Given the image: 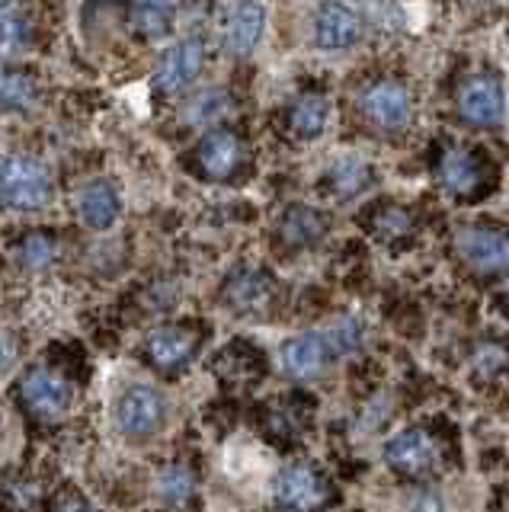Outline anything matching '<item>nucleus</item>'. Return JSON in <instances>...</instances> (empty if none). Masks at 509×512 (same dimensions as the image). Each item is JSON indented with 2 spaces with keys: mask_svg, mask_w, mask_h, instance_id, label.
Here are the masks:
<instances>
[{
  "mask_svg": "<svg viewBox=\"0 0 509 512\" xmlns=\"http://www.w3.org/2000/svg\"><path fill=\"white\" fill-rule=\"evenodd\" d=\"M439 176H442V186L455 192V196H471V192L481 186V164H477L471 151L449 148L442 154Z\"/></svg>",
  "mask_w": 509,
  "mask_h": 512,
  "instance_id": "6ab92c4d",
  "label": "nucleus"
},
{
  "mask_svg": "<svg viewBox=\"0 0 509 512\" xmlns=\"http://www.w3.org/2000/svg\"><path fill=\"white\" fill-rule=\"evenodd\" d=\"M113 420L122 436L148 439L154 432H161L167 420V400L161 391H154L151 384H132V388H125L119 394Z\"/></svg>",
  "mask_w": 509,
  "mask_h": 512,
  "instance_id": "f03ea898",
  "label": "nucleus"
},
{
  "mask_svg": "<svg viewBox=\"0 0 509 512\" xmlns=\"http://www.w3.org/2000/svg\"><path fill=\"white\" fill-rule=\"evenodd\" d=\"M23 407L42 423H58L74 404V388L68 378H61L49 368H29L20 378Z\"/></svg>",
  "mask_w": 509,
  "mask_h": 512,
  "instance_id": "7ed1b4c3",
  "label": "nucleus"
},
{
  "mask_svg": "<svg viewBox=\"0 0 509 512\" xmlns=\"http://www.w3.org/2000/svg\"><path fill=\"white\" fill-rule=\"evenodd\" d=\"M129 20L138 36L164 39L177 23V0H129Z\"/></svg>",
  "mask_w": 509,
  "mask_h": 512,
  "instance_id": "f3484780",
  "label": "nucleus"
},
{
  "mask_svg": "<svg viewBox=\"0 0 509 512\" xmlns=\"http://www.w3.org/2000/svg\"><path fill=\"white\" fill-rule=\"evenodd\" d=\"M410 228H413V221H410V215L404 212V208H385V212H381L378 221H375V231H378L381 240L404 237Z\"/></svg>",
  "mask_w": 509,
  "mask_h": 512,
  "instance_id": "a878e982",
  "label": "nucleus"
},
{
  "mask_svg": "<svg viewBox=\"0 0 509 512\" xmlns=\"http://www.w3.org/2000/svg\"><path fill=\"white\" fill-rule=\"evenodd\" d=\"M359 109L365 112V119L378 128H404L410 119V96L401 84L394 80H378V84L365 87L359 96Z\"/></svg>",
  "mask_w": 509,
  "mask_h": 512,
  "instance_id": "9d476101",
  "label": "nucleus"
},
{
  "mask_svg": "<svg viewBox=\"0 0 509 512\" xmlns=\"http://www.w3.org/2000/svg\"><path fill=\"white\" fill-rule=\"evenodd\" d=\"M327 234V218L311 205H292L279 218V237L289 247H311Z\"/></svg>",
  "mask_w": 509,
  "mask_h": 512,
  "instance_id": "a211bd4d",
  "label": "nucleus"
},
{
  "mask_svg": "<svg viewBox=\"0 0 509 512\" xmlns=\"http://www.w3.org/2000/svg\"><path fill=\"white\" fill-rule=\"evenodd\" d=\"M202 64H205V45L202 39H183L170 48V52L161 58L154 71V84L164 96H180L189 87L196 84L199 74H202Z\"/></svg>",
  "mask_w": 509,
  "mask_h": 512,
  "instance_id": "0eeeda50",
  "label": "nucleus"
},
{
  "mask_svg": "<svg viewBox=\"0 0 509 512\" xmlns=\"http://www.w3.org/2000/svg\"><path fill=\"white\" fill-rule=\"evenodd\" d=\"M77 212H81V221L90 231H109L122 212V199H119L116 186L109 180L87 183L81 189V196H77Z\"/></svg>",
  "mask_w": 509,
  "mask_h": 512,
  "instance_id": "dca6fc26",
  "label": "nucleus"
},
{
  "mask_svg": "<svg viewBox=\"0 0 509 512\" xmlns=\"http://www.w3.org/2000/svg\"><path fill=\"white\" fill-rule=\"evenodd\" d=\"M263 26H266V4L263 0H237L231 16H228V48L231 55L244 58L263 39Z\"/></svg>",
  "mask_w": 509,
  "mask_h": 512,
  "instance_id": "4468645a",
  "label": "nucleus"
},
{
  "mask_svg": "<svg viewBox=\"0 0 509 512\" xmlns=\"http://www.w3.org/2000/svg\"><path fill=\"white\" fill-rule=\"evenodd\" d=\"M36 100V80L26 71H0V109H26Z\"/></svg>",
  "mask_w": 509,
  "mask_h": 512,
  "instance_id": "5701e85b",
  "label": "nucleus"
},
{
  "mask_svg": "<svg viewBox=\"0 0 509 512\" xmlns=\"http://www.w3.org/2000/svg\"><path fill=\"white\" fill-rule=\"evenodd\" d=\"M327 119H330V103L324 100V96L308 93L292 106L289 128L298 138H317L327 128Z\"/></svg>",
  "mask_w": 509,
  "mask_h": 512,
  "instance_id": "aec40b11",
  "label": "nucleus"
},
{
  "mask_svg": "<svg viewBox=\"0 0 509 512\" xmlns=\"http://www.w3.org/2000/svg\"><path fill=\"white\" fill-rule=\"evenodd\" d=\"M17 256H20V263L26 269H45V266H52V260H55V240L49 234L36 231V234H29V237L20 240Z\"/></svg>",
  "mask_w": 509,
  "mask_h": 512,
  "instance_id": "b1692460",
  "label": "nucleus"
},
{
  "mask_svg": "<svg viewBox=\"0 0 509 512\" xmlns=\"http://www.w3.org/2000/svg\"><path fill=\"white\" fill-rule=\"evenodd\" d=\"M369 180H372V170L359 157H343V160H337V164L327 170V183H330V189L337 192L340 199L359 196V192L369 186Z\"/></svg>",
  "mask_w": 509,
  "mask_h": 512,
  "instance_id": "412c9836",
  "label": "nucleus"
},
{
  "mask_svg": "<svg viewBox=\"0 0 509 512\" xmlns=\"http://www.w3.org/2000/svg\"><path fill=\"white\" fill-rule=\"evenodd\" d=\"M58 512H97L90 503H84V500H71V503H65Z\"/></svg>",
  "mask_w": 509,
  "mask_h": 512,
  "instance_id": "7c9ffc66",
  "label": "nucleus"
},
{
  "mask_svg": "<svg viewBox=\"0 0 509 512\" xmlns=\"http://www.w3.org/2000/svg\"><path fill=\"white\" fill-rule=\"evenodd\" d=\"M23 45V23L0 16V61H7Z\"/></svg>",
  "mask_w": 509,
  "mask_h": 512,
  "instance_id": "c85d7f7f",
  "label": "nucleus"
},
{
  "mask_svg": "<svg viewBox=\"0 0 509 512\" xmlns=\"http://www.w3.org/2000/svg\"><path fill=\"white\" fill-rule=\"evenodd\" d=\"M385 461L404 477H426L439 468L442 452L433 432L426 429H404L385 445Z\"/></svg>",
  "mask_w": 509,
  "mask_h": 512,
  "instance_id": "423d86ee",
  "label": "nucleus"
},
{
  "mask_svg": "<svg viewBox=\"0 0 509 512\" xmlns=\"http://www.w3.org/2000/svg\"><path fill=\"white\" fill-rule=\"evenodd\" d=\"M330 484L327 477L308 461L285 464L276 477V506L282 512H314L327 503Z\"/></svg>",
  "mask_w": 509,
  "mask_h": 512,
  "instance_id": "20e7f679",
  "label": "nucleus"
},
{
  "mask_svg": "<svg viewBox=\"0 0 509 512\" xmlns=\"http://www.w3.org/2000/svg\"><path fill=\"white\" fill-rule=\"evenodd\" d=\"M7 4H13V0H0V7H7Z\"/></svg>",
  "mask_w": 509,
  "mask_h": 512,
  "instance_id": "473e14b6",
  "label": "nucleus"
},
{
  "mask_svg": "<svg viewBox=\"0 0 509 512\" xmlns=\"http://www.w3.org/2000/svg\"><path fill=\"white\" fill-rule=\"evenodd\" d=\"M327 340H330L333 356H337V352H353L362 340V330L356 320H340V324L327 333Z\"/></svg>",
  "mask_w": 509,
  "mask_h": 512,
  "instance_id": "bb28decb",
  "label": "nucleus"
},
{
  "mask_svg": "<svg viewBox=\"0 0 509 512\" xmlns=\"http://www.w3.org/2000/svg\"><path fill=\"white\" fill-rule=\"evenodd\" d=\"M228 112V96L218 93V90H209L202 93L199 100L193 103V112H189V122L193 125H209V122H218L221 116Z\"/></svg>",
  "mask_w": 509,
  "mask_h": 512,
  "instance_id": "393cba45",
  "label": "nucleus"
},
{
  "mask_svg": "<svg viewBox=\"0 0 509 512\" xmlns=\"http://www.w3.org/2000/svg\"><path fill=\"white\" fill-rule=\"evenodd\" d=\"M196 346H199V336L189 327H157L145 340V352H148L151 365L161 368L167 375L183 372V368L193 362Z\"/></svg>",
  "mask_w": 509,
  "mask_h": 512,
  "instance_id": "1a4fd4ad",
  "label": "nucleus"
},
{
  "mask_svg": "<svg viewBox=\"0 0 509 512\" xmlns=\"http://www.w3.org/2000/svg\"><path fill=\"white\" fill-rule=\"evenodd\" d=\"M362 36V23L353 7L340 4V0H327L317 7L314 16V42L327 48V52H340V48L356 45Z\"/></svg>",
  "mask_w": 509,
  "mask_h": 512,
  "instance_id": "9b49d317",
  "label": "nucleus"
},
{
  "mask_svg": "<svg viewBox=\"0 0 509 512\" xmlns=\"http://www.w3.org/2000/svg\"><path fill=\"white\" fill-rule=\"evenodd\" d=\"M279 356H282V368L292 378H314L327 368L333 349H330L327 333L308 330V333L292 336V340H285Z\"/></svg>",
  "mask_w": 509,
  "mask_h": 512,
  "instance_id": "f8f14e48",
  "label": "nucleus"
},
{
  "mask_svg": "<svg viewBox=\"0 0 509 512\" xmlns=\"http://www.w3.org/2000/svg\"><path fill=\"white\" fill-rule=\"evenodd\" d=\"M244 164V144L228 128H212L209 135L199 141V170L209 180H231Z\"/></svg>",
  "mask_w": 509,
  "mask_h": 512,
  "instance_id": "ddd939ff",
  "label": "nucleus"
},
{
  "mask_svg": "<svg viewBox=\"0 0 509 512\" xmlns=\"http://www.w3.org/2000/svg\"><path fill=\"white\" fill-rule=\"evenodd\" d=\"M157 493H161V500L170 506H186L196 493V474L189 471L186 464H170V468H164L161 477H157Z\"/></svg>",
  "mask_w": 509,
  "mask_h": 512,
  "instance_id": "4be33fe9",
  "label": "nucleus"
},
{
  "mask_svg": "<svg viewBox=\"0 0 509 512\" xmlns=\"http://www.w3.org/2000/svg\"><path fill=\"white\" fill-rule=\"evenodd\" d=\"M455 250L474 272L493 276L509 269V234L487 224H468L455 234Z\"/></svg>",
  "mask_w": 509,
  "mask_h": 512,
  "instance_id": "39448f33",
  "label": "nucleus"
},
{
  "mask_svg": "<svg viewBox=\"0 0 509 512\" xmlns=\"http://www.w3.org/2000/svg\"><path fill=\"white\" fill-rule=\"evenodd\" d=\"M509 362L506 356V349L497 346V343H484V346H477L474 349V368L481 375H493V372H500V368Z\"/></svg>",
  "mask_w": 509,
  "mask_h": 512,
  "instance_id": "cd10ccee",
  "label": "nucleus"
},
{
  "mask_svg": "<svg viewBox=\"0 0 509 512\" xmlns=\"http://www.w3.org/2000/svg\"><path fill=\"white\" fill-rule=\"evenodd\" d=\"M503 308H506V314H509V285L503 288Z\"/></svg>",
  "mask_w": 509,
  "mask_h": 512,
  "instance_id": "2f4dec72",
  "label": "nucleus"
},
{
  "mask_svg": "<svg viewBox=\"0 0 509 512\" xmlns=\"http://www.w3.org/2000/svg\"><path fill=\"white\" fill-rule=\"evenodd\" d=\"M455 103H458L461 119L471 122V125H481V128L500 125L503 122V112H506L503 87L493 77H487V74L468 77L465 84L458 87Z\"/></svg>",
  "mask_w": 509,
  "mask_h": 512,
  "instance_id": "6e6552de",
  "label": "nucleus"
},
{
  "mask_svg": "<svg viewBox=\"0 0 509 512\" xmlns=\"http://www.w3.org/2000/svg\"><path fill=\"white\" fill-rule=\"evenodd\" d=\"M55 183L42 160L10 154L0 160V205L10 212H39L52 202Z\"/></svg>",
  "mask_w": 509,
  "mask_h": 512,
  "instance_id": "f257e3e1",
  "label": "nucleus"
},
{
  "mask_svg": "<svg viewBox=\"0 0 509 512\" xmlns=\"http://www.w3.org/2000/svg\"><path fill=\"white\" fill-rule=\"evenodd\" d=\"M413 512H442L439 509V496L436 493H420L417 500H413Z\"/></svg>",
  "mask_w": 509,
  "mask_h": 512,
  "instance_id": "c756f323",
  "label": "nucleus"
},
{
  "mask_svg": "<svg viewBox=\"0 0 509 512\" xmlns=\"http://www.w3.org/2000/svg\"><path fill=\"white\" fill-rule=\"evenodd\" d=\"M276 285L260 269H237L225 285V298L241 314H263L273 301Z\"/></svg>",
  "mask_w": 509,
  "mask_h": 512,
  "instance_id": "2eb2a0df",
  "label": "nucleus"
}]
</instances>
